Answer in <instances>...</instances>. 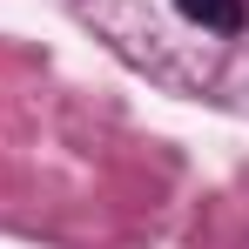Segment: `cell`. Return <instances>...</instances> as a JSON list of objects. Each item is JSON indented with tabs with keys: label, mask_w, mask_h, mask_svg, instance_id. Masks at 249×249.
Masks as SVG:
<instances>
[{
	"label": "cell",
	"mask_w": 249,
	"mask_h": 249,
	"mask_svg": "<svg viewBox=\"0 0 249 249\" xmlns=\"http://www.w3.org/2000/svg\"><path fill=\"white\" fill-rule=\"evenodd\" d=\"M196 27H215V34H236L243 27V0H175Z\"/></svg>",
	"instance_id": "obj_1"
}]
</instances>
